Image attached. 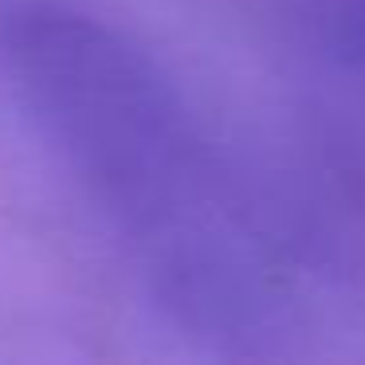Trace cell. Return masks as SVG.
I'll return each instance as SVG.
<instances>
[{
  "label": "cell",
  "instance_id": "cell-1",
  "mask_svg": "<svg viewBox=\"0 0 365 365\" xmlns=\"http://www.w3.org/2000/svg\"><path fill=\"white\" fill-rule=\"evenodd\" d=\"M0 63L36 142L169 307L208 330L263 314L271 244L259 216L145 43L87 9L36 0L9 16Z\"/></svg>",
  "mask_w": 365,
  "mask_h": 365
},
{
  "label": "cell",
  "instance_id": "cell-2",
  "mask_svg": "<svg viewBox=\"0 0 365 365\" xmlns=\"http://www.w3.org/2000/svg\"><path fill=\"white\" fill-rule=\"evenodd\" d=\"M341 4V16H346L349 32L365 43V0H338Z\"/></svg>",
  "mask_w": 365,
  "mask_h": 365
}]
</instances>
